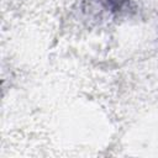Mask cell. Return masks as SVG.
<instances>
[{
	"label": "cell",
	"mask_w": 158,
	"mask_h": 158,
	"mask_svg": "<svg viewBox=\"0 0 158 158\" xmlns=\"http://www.w3.org/2000/svg\"><path fill=\"white\" fill-rule=\"evenodd\" d=\"M100 1L104 2L107 9L112 10V11H118L126 4L127 0H100Z\"/></svg>",
	"instance_id": "6da1fadb"
}]
</instances>
